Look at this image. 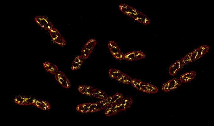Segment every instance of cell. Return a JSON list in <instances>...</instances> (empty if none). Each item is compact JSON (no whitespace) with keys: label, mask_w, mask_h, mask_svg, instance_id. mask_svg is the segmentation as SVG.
<instances>
[{"label":"cell","mask_w":214,"mask_h":126,"mask_svg":"<svg viewBox=\"0 0 214 126\" xmlns=\"http://www.w3.org/2000/svg\"><path fill=\"white\" fill-rule=\"evenodd\" d=\"M119 7L124 13L138 22L144 25H147L150 23V19L147 16L128 5L122 3L119 5Z\"/></svg>","instance_id":"6da1fadb"},{"label":"cell","mask_w":214,"mask_h":126,"mask_svg":"<svg viewBox=\"0 0 214 126\" xmlns=\"http://www.w3.org/2000/svg\"><path fill=\"white\" fill-rule=\"evenodd\" d=\"M131 84L136 89L146 93H155L158 91L156 86L136 79H132Z\"/></svg>","instance_id":"7a4b0ae2"},{"label":"cell","mask_w":214,"mask_h":126,"mask_svg":"<svg viewBox=\"0 0 214 126\" xmlns=\"http://www.w3.org/2000/svg\"><path fill=\"white\" fill-rule=\"evenodd\" d=\"M108 74L111 77L122 83L126 84L131 83V77L118 70L111 68L109 71Z\"/></svg>","instance_id":"3957f363"},{"label":"cell","mask_w":214,"mask_h":126,"mask_svg":"<svg viewBox=\"0 0 214 126\" xmlns=\"http://www.w3.org/2000/svg\"><path fill=\"white\" fill-rule=\"evenodd\" d=\"M96 44V41L93 39H90L85 44L81 51V55L83 59L88 58Z\"/></svg>","instance_id":"277c9868"},{"label":"cell","mask_w":214,"mask_h":126,"mask_svg":"<svg viewBox=\"0 0 214 126\" xmlns=\"http://www.w3.org/2000/svg\"><path fill=\"white\" fill-rule=\"evenodd\" d=\"M108 47L111 54L115 59L119 60L124 59V54L114 41H110L108 43Z\"/></svg>","instance_id":"5b68a950"},{"label":"cell","mask_w":214,"mask_h":126,"mask_svg":"<svg viewBox=\"0 0 214 126\" xmlns=\"http://www.w3.org/2000/svg\"><path fill=\"white\" fill-rule=\"evenodd\" d=\"M182 83L179 79L174 78L165 83L162 85L161 89L163 91L167 92L177 88Z\"/></svg>","instance_id":"8992f818"},{"label":"cell","mask_w":214,"mask_h":126,"mask_svg":"<svg viewBox=\"0 0 214 126\" xmlns=\"http://www.w3.org/2000/svg\"><path fill=\"white\" fill-rule=\"evenodd\" d=\"M36 23L45 30H50L53 28L51 22L47 18L41 15L36 16L34 18Z\"/></svg>","instance_id":"52a82bcc"},{"label":"cell","mask_w":214,"mask_h":126,"mask_svg":"<svg viewBox=\"0 0 214 126\" xmlns=\"http://www.w3.org/2000/svg\"><path fill=\"white\" fill-rule=\"evenodd\" d=\"M49 31L52 39L56 43L61 46L65 45V39L57 29L53 28Z\"/></svg>","instance_id":"ba28073f"},{"label":"cell","mask_w":214,"mask_h":126,"mask_svg":"<svg viewBox=\"0 0 214 126\" xmlns=\"http://www.w3.org/2000/svg\"><path fill=\"white\" fill-rule=\"evenodd\" d=\"M145 55L140 51H133L128 52L124 54V59L127 61H132L139 60L144 58Z\"/></svg>","instance_id":"9c48e42d"},{"label":"cell","mask_w":214,"mask_h":126,"mask_svg":"<svg viewBox=\"0 0 214 126\" xmlns=\"http://www.w3.org/2000/svg\"><path fill=\"white\" fill-rule=\"evenodd\" d=\"M55 78L58 83L63 87L69 88L70 87V83L65 75L61 71H58L55 75Z\"/></svg>","instance_id":"30bf717a"},{"label":"cell","mask_w":214,"mask_h":126,"mask_svg":"<svg viewBox=\"0 0 214 126\" xmlns=\"http://www.w3.org/2000/svg\"><path fill=\"white\" fill-rule=\"evenodd\" d=\"M123 98L122 94L117 93L104 99L108 106L115 105L119 103Z\"/></svg>","instance_id":"8fae6325"},{"label":"cell","mask_w":214,"mask_h":126,"mask_svg":"<svg viewBox=\"0 0 214 126\" xmlns=\"http://www.w3.org/2000/svg\"><path fill=\"white\" fill-rule=\"evenodd\" d=\"M33 98L30 96L19 95L15 97L14 101L16 103L20 105H28L32 104Z\"/></svg>","instance_id":"7c38bea8"},{"label":"cell","mask_w":214,"mask_h":126,"mask_svg":"<svg viewBox=\"0 0 214 126\" xmlns=\"http://www.w3.org/2000/svg\"><path fill=\"white\" fill-rule=\"evenodd\" d=\"M133 101L132 97L128 96L123 99L115 106L120 110L124 111L130 107Z\"/></svg>","instance_id":"4fadbf2b"},{"label":"cell","mask_w":214,"mask_h":126,"mask_svg":"<svg viewBox=\"0 0 214 126\" xmlns=\"http://www.w3.org/2000/svg\"><path fill=\"white\" fill-rule=\"evenodd\" d=\"M32 104L43 110H47L50 108L49 102L43 100L33 98Z\"/></svg>","instance_id":"5bb4252c"},{"label":"cell","mask_w":214,"mask_h":126,"mask_svg":"<svg viewBox=\"0 0 214 126\" xmlns=\"http://www.w3.org/2000/svg\"><path fill=\"white\" fill-rule=\"evenodd\" d=\"M107 107V105L103 99L97 102L91 103L89 108V112H97Z\"/></svg>","instance_id":"9a60e30c"},{"label":"cell","mask_w":214,"mask_h":126,"mask_svg":"<svg viewBox=\"0 0 214 126\" xmlns=\"http://www.w3.org/2000/svg\"><path fill=\"white\" fill-rule=\"evenodd\" d=\"M196 72L191 71L186 72L181 75L179 79L182 83H187L193 80L196 75Z\"/></svg>","instance_id":"2e32d148"},{"label":"cell","mask_w":214,"mask_h":126,"mask_svg":"<svg viewBox=\"0 0 214 126\" xmlns=\"http://www.w3.org/2000/svg\"><path fill=\"white\" fill-rule=\"evenodd\" d=\"M43 66L46 71L54 75L58 71L57 66L50 62L48 61L44 62L43 63Z\"/></svg>","instance_id":"e0dca14e"},{"label":"cell","mask_w":214,"mask_h":126,"mask_svg":"<svg viewBox=\"0 0 214 126\" xmlns=\"http://www.w3.org/2000/svg\"><path fill=\"white\" fill-rule=\"evenodd\" d=\"M78 89L81 93L87 95H91L94 88L90 86L82 85L78 87Z\"/></svg>","instance_id":"ac0fdd59"},{"label":"cell","mask_w":214,"mask_h":126,"mask_svg":"<svg viewBox=\"0 0 214 126\" xmlns=\"http://www.w3.org/2000/svg\"><path fill=\"white\" fill-rule=\"evenodd\" d=\"M83 59L81 55L76 56L73 60L71 66V69L75 71L79 69L83 62Z\"/></svg>","instance_id":"d6986e66"},{"label":"cell","mask_w":214,"mask_h":126,"mask_svg":"<svg viewBox=\"0 0 214 126\" xmlns=\"http://www.w3.org/2000/svg\"><path fill=\"white\" fill-rule=\"evenodd\" d=\"M91 95L101 100L105 99L108 97L106 92L102 90L97 89H94Z\"/></svg>","instance_id":"ffe728a7"},{"label":"cell","mask_w":214,"mask_h":126,"mask_svg":"<svg viewBox=\"0 0 214 126\" xmlns=\"http://www.w3.org/2000/svg\"><path fill=\"white\" fill-rule=\"evenodd\" d=\"M91 103H85L78 105L76 108V110L78 112L82 113H88L89 112V108Z\"/></svg>","instance_id":"44dd1931"},{"label":"cell","mask_w":214,"mask_h":126,"mask_svg":"<svg viewBox=\"0 0 214 126\" xmlns=\"http://www.w3.org/2000/svg\"><path fill=\"white\" fill-rule=\"evenodd\" d=\"M120 111L115 105L111 106L105 109L104 113L106 116H109L117 114Z\"/></svg>","instance_id":"7402d4cb"}]
</instances>
